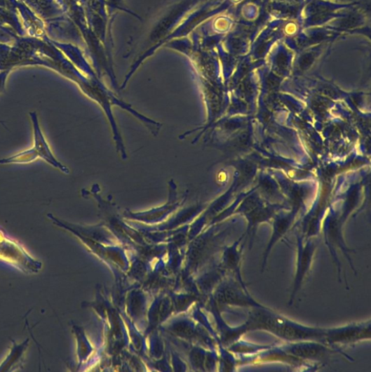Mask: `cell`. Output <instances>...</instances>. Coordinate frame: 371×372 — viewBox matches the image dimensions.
<instances>
[{
    "label": "cell",
    "instance_id": "cell-1",
    "mask_svg": "<svg viewBox=\"0 0 371 372\" xmlns=\"http://www.w3.org/2000/svg\"><path fill=\"white\" fill-rule=\"evenodd\" d=\"M316 250V244L313 241L307 240L304 242L302 239H299L297 272L292 293L290 303H288L290 305L293 303L304 279L306 277L309 272H310Z\"/></svg>",
    "mask_w": 371,
    "mask_h": 372
},
{
    "label": "cell",
    "instance_id": "cell-2",
    "mask_svg": "<svg viewBox=\"0 0 371 372\" xmlns=\"http://www.w3.org/2000/svg\"><path fill=\"white\" fill-rule=\"evenodd\" d=\"M370 338V321L340 328L325 329L324 341L331 344H348Z\"/></svg>",
    "mask_w": 371,
    "mask_h": 372
},
{
    "label": "cell",
    "instance_id": "cell-3",
    "mask_svg": "<svg viewBox=\"0 0 371 372\" xmlns=\"http://www.w3.org/2000/svg\"><path fill=\"white\" fill-rule=\"evenodd\" d=\"M32 121L34 123V150L36 152L37 155L40 157L43 158L46 161H48L49 163L53 165V166L59 168L64 171L63 167L56 161L54 158L53 154L50 152V150L48 147V145L42 133L40 131L39 126L38 125V121L36 120V114H31Z\"/></svg>",
    "mask_w": 371,
    "mask_h": 372
},
{
    "label": "cell",
    "instance_id": "cell-4",
    "mask_svg": "<svg viewBox=\"0 0 371 372\" xmlns=\"http://www.w3.org/2000/svg\"><path fill=\"white\" fill-rule=\"evenodd\" d=\"M29 345V339L20 344L13 341V345L9 354L3 362L0 364V371H11L22 365Z\"/></svg>",
    "mask_w": 371,
    "mask_h": 372
},
{
    "label": "cell",
    "instance_id": "cell-5",
    "mask_svg": "<svg viewBox=\"0 0 371 372\" xmlns=\"http://www.w3.org/2000/svg\"><path fill=\"white\" fill-rule=\"evenodd\" d=\"M288 352L304 359H317L325 355L328 350L319 343H299L287 348Z\"/></svg>",
    "mask_w": 371,
    "mask_h": 372
},
{
    "label": "cell",
    "instance_id": "cell-6",
    "mask_svg": "<svg viewBox=\"0 0 371 372\" xmlns=\"http://www.w3.org/2000/svg\"><path fill=\"white\" fill-rule=\"evenodd\" d=\"M37 154L34 149L27 151L23 154H19L15 155L11 159H5L6 162H29L36 159Z\"/></svg>",
    "mask_w": 371,
    "mask_h": 372
}]
</instances>
